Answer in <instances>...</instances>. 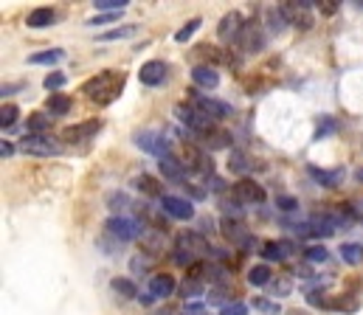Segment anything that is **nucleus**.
<instances>
[{"mask_svg": "<svg viewBox=\"0 0 363 315\" xmlns=\"http://www.w3.org/2000/svg\"><path fill=\"white\" fill-rule=\"evenodd\" d=\"M124 82H127V76L121 71H101V74H96L93 79H88L82 85V93L96 105H110L124 91Z\"/></svg>", "mask_w": 363, "mask_h": 315, "instance_id": "obj_1", "label": "nucleus"}, {"mask_svg": "<svg viewBox=\"0 0 363 315\" xmlns=\"http://www.w3.org/2000/svg\"><path fill=\"white\" fill-rule=\"evenodd\" d=\"M206 253H208V239H206V234H200V231H183V234H178L175 251H172V259H175L178 265L191 268L194 259H200V256H206Z\"/></svg>", "mask_w": 363, "mask_h": 315, "instance_id": "obj_2", "label": "nucleus"}, {"mask_svg": "<svg viewBox=\"0 0 363 315\" xmlns=\"http://www.w3.org/2000/svg\"><path fill=\"white\" fill-rule=\"evenodd\" d=\"M175 115L181 118V124H186L191 132H197V135H203V138L217 130V121H214L211 115H206L203 110H197L194 105H178L175 107Z\"/></svg>", "mask_w": 363, "mask_h": 315, "instance_id": "obj_3", "label": "nucleus"}, {"mask_svg": "<svg viewBox=\"0 0 363 315\" xmlns=\"http://www.w3.org/2000/svg\"><path fill=\"white\" fill-rule=\"evenodd\" d=\"M20 149L26 155H37V158H57L62 152V144L54 141L51 135H26L20 141Z\"/></svg>", "mask_w": 363, "mask_h": 315, "instance_id": "obj_4", "label": "nucleus"}, {"mask_svg": "<svg viewBox=\"0 0 363 315\" xmlns=\"http://www.w3.org/2000/svg\"><path fill=\"white\" fill-rule=\"evenodd\" d=\"M104 234L113 236L116 242H133V239H141L144 225H138V222H133L127 217H110L104 222Z\"/></svg>", "mask_w": 363, "mask_h": 315, "instance_id": "obj_5", "label": "nucleus"}, {"mask_svg": "<svg viewBox=\"0 0 363 315\" xmlns=\"http://www.w3.org/2000/svg\"><path fill=\"white\" fill-rule=\"evenodd\" d=\"M135 147H141L144 152L158 155V158L172 155V152H169L172 144L167 141V135H161V132H155V130H141V132H135Z\"/></svg>", "mask_w": 363, "mask_h": 315, "instance_id": "obj_6", "label": "nucleus"}, {"mask_svg": "<svg viewBox=\"0 0 363 315\" xmlns=\"http://www.w3.org/2000/svg\"><path fill=\"white\" fill-rule=\"evenodd\" d=\"M296 234L298 236H313V239H321V236L327 239V236L335 234V225H333V219L327 214H313L301 225H296Z\"/></svg>", "mask_w": 363, "mask_h": 315, "instance_id": "obj_7", "label": "nucleus"}, {"mask_svg": "<svg viewBox=\"0 0 363 315\" xmlns=\"http://www.w3.org/2000/svg\"><path fill=\"white\" fill-rule=\"evenodd\" d=\"M313 6L315 3H307V0H301V3H281V11H284L290 25H296L301 31H310L313 28Z\"/></svg>", "mask_w": 363, "mask_h": 315, "instance_id": "obj_8", "label": "nucleus"}, {"mask_svg": "<svg viewBox=\"0 0 363 315\" xmlns=\"http://www.w3.org/2000/svg\"><path fill=\"white\" fill-rule=\"evenodd\" d=\"M167 76H169V65H167L164 59H150V62H144L141 71H138V79H141V85H147V88L164 85Z\"/></svg>", "mask_w": 363, "mask_h": 315, "instance_id": "obj_9", "label": "nucleus"}, {"mask_svg": "<svg viewBox=\"0 0 363 315\" xmlns=\"http://www.w3.org/2000/svg\"><path fill=\"white\" fill-rule=\"evenodd\" d=\"M183 164H186L189 172H200L206 178H214V161L197 147H186L183 149Z\"/></svg>", "mask_w": 363, "mask_h": 315, "instance_id": "obj_10", "label": "nucleus"}, {"mask_svg": "<svg viewBox=\"0 0 363 315\" xmlns=\"http://www.w3.org/2000/svg\"><path fill=\"white\" fill-rule=\"evenodd\" d=\"M237 45H240L242 54H259V51L265 48V34H262V28H259L257 23H248V25L242 28V34L237 37Z\"/></svg>", "mask_w": 363, "mask_h": 315, "instance_id": "obj_11", "label": "nucleus"}, {"mask_svg": "<svg viewBox=\"0 0 363 315\" xmlns=\"http://www.w3.org/2000/svg\"><path fill=\"white\" fill-rule=\"evenodd\" d=\"M220 228H223L225 239H231L237 248H251V245H254V236H251V231L242 225V219H231V217H225Z\"/></svg>", "mask_w": 363, "mask_h": 315, "instance_id": "obj_12", "label": "nucleus"}, {"mask_svg": "<svg viewBox=\"0 0 363 315\" xmlns=\"http://www.w3.org/2000/svg\"><path fill=\"white\" fill-rule=\"evenodd\" d=\"M234 195L242 200V206H259V203H265V189L257 183V181H248V178H242L237 186H234Z\"/></svg>", "mask_w": 363, "mask_h": 315, "instance_id": "obj_13", "label": "nucleus"}, {"mask_svg": "<svg viewBox=\"0 0 363 315\" xmlns=\"http://www.w3.org/2000/svg\"><path fill=\"white\" fill-rule=\"evenodd\" d=\"M161 211L167 217H172V219H191L194 217V206L189 200H183V197H175V195H167L161 200Z\"/></svg>", "mask_w": 363, "mask_h": 315, "instance_id": "obj_14", "label": "nucleus"}, {"mask_svg": "<svg viewBox=\"0 0 363 315\" xmlns=\"http://www.w3.org/2000/svg\"><path fill=\"white\" fill-rule=\"evenodd\" d=\"M242 28H245V23H242V14L240 11H228L223 20H220V28H217V37L220 40H225V42H237V37L242 34Z\"/></svg>", "mask_w": 363, "mask_h": 315, "instance_id": "obj_15", "label": "nucleus"}, {"mask_svg": "<svg viewBox=\"0 0 363 315\" xmlns=\"http://www.w3.org/2000/svg\"><path fill=\"white\" fill-rule=\"evenodd\" d=\"M101 130V121L99 118H91V121H82V124H74V127H65L62 130V141H88L96 132Z\"/></svg>", "mask_w": 363, "mask_h": 315, "instance_id": "obj_16", "label": "nucleus"}, {"mask_svg": "<svg viewBox=\"0 0 363 315\" xmlns=\"http://www.w3.org/2000/svg\"><path fill=\"white\" fill-rule=\"evenodd\" d=\"M158 169H161V175H164L167 181H175V183H186V175H189V169H186V164H183L181 158H175V155L158 158Z\"/></svg>", "mask_w": 363, "mask_h": 315, "instance_id": "obj_17", "label": "nucleus"}, {"mask_svg": "<svg viewBox=\"0 0 363 315\" xmlns=\"http://www.w3.org/2000/svg\"><path fill=\"white\" fill-rule=\"evenodd\" d=\"M189 96H194V107L203 110V113L211 115V118H225V115H231V105H225V102H220V99L197 96V93H189Z\"/></svg>", "mask_w": 363, "mask_h": 315, "instance_id": "obj_18", "label": "nucleus"}, {"mask_svg": "<svg viewBox=\"0 0 363 315\" xmlns=\"http://www.w3.org/2000/svg\"><path fill=\"white\" fill-rule=\"evenodd\" d=\"M164 242H167V231L144 228V234H141V251H144V253H150V256L164 253Z\"/></svg>", "mask_w": 363, "mask_h": 315, "instance_id": "obj_19", "label": "nucleus"}, {"mask_svg": "<svg viewBox=\"0 0 363 315\" xmlns=\"http://www.w3.org/2000/svg\"><path fill=\"white\" fill-rule=\"evenodd\" d=\"M290 253H296V242H290V239H279V242H265L262 245V256L268 259V262H281L284 256H290Z\"/></svg>", "mask_w": 363, "mask_h": 315, "instance_id": "obj_20", "label": "nucleus"}, {"mask_svg": "<svg viewBox=\"0 0 363 315\" xmlns=\"http://www.w3.org/2000/svg\"><path fill=\"white\" fill-rule=\"evenodd\" d=\"M191 82H194L197 88H203V91H214V88L220 85V74H217L211 65H197V68L191 71Z\"/></svg>", "mask_w": 363, "mask_h": 315, "instance_id": "obj_21", "label": "nucleus"}, {"mask_svg": "<svg viewBox=\"0 0 363 315\" xmlns=\"http://www.w3.org/2000/svg\"><path fill=\"white\" fill-rule=\"evenodd\" d=\"M307 172H310V178H313L315 183H321L324 189H335V186H341V181L347 178V172H344V169H333V172H327V169L310 166Z\"/></svg>", "mask_w": 363, "mask_h": 315, "instance_id": "obj_22", "label": "nucleus"}, {"mask_svg": "<svg viewBox=\"0 0 363 315\" xmlns=\"http://www.w3.org/2000/svg\"><path fill=\"white\" fill-rule=\"evenodd\" d=\"M175 276H169V273H158V276H150V293L155 296V299H169L172 293H175Z\"/></svg>", "mask_w": 363, "mask_h": 315, "instance_id": "obj_23", "label": "nucleus"}, {"mask_svg": "<svg viewBox=\"0 0 363 315\" xmlns=\"http://www.w3.org/2000/svg\"><path fill=\"white\" fill-rule=\"evenodd\" d=\"M133 186H135L141 195H147V197H158V200L167 197L164 189H161V183H158L155 178H150V175H138V178H133Z\"/></svg>", "mask_w": 363, "mask_h": 315, "instance_id": "obj_24", "label": "nucleus"}, {"mask_svg": "<svg viewBox=\"0 0 363 315\" xmlns=\"http://www.w3.org/2000/svg\"><path fill=\"white\" fill-rule=\"evenodd\" d=\"M110 287H113V293H116L118 299H124V302L138 299V287H135V282H133V279L118 276V279H113V282H110Z\"/></svg>", "mask_w": 363, "mask_h": 315, "instance_id": "obj_25", "label": "nucleus"}, {"mask_svg": "<svg viewBox=\"0 0 363 315\" xmlns=\"http://www.w3.org/2000/svg\"><path fill=\"white\" fill-rule=\"evenodd\" d=\"M265 23H268V31L271 34H281L290 23H287V17H284V11H281V6H271L268 11H265Z\"/></svg>", "mask_w": 363, "mask_h": 315, "instance_id": "obj_26", "label": "nucleus"}, {"mask_svg": "<svg viewBox=\"0 0 363 315\" xmlns=\"http://www.w3.org/2000/svg\"><path fill=\"white\" fill-rule=\"evenodd\" d=\"M217 203H220V209L225 211V217H231V219H242L245 211H242V200H240L237 195H228V192H225V195H220Z\"/></svg>", "mask_w": 363, "mask_h": 315, "instance_id": "obj_27", "label": "nucleus"}, {"mask_svg": "<svg viewBox=\"0 0 363 315\" xmlns=\"http://www.w3.org/2000/svg\"><path fill=\"white\" fill-rule=\"evenodd\" d=\"M54 23V8L51 6H40L28 14V28H45Z\"/></svg>", "mask_w": 363, "mask_h": 315, "instance_id": "obj_28", "label": "nucleus"}, {"mask_svg": "<svg viewBox=\"0 0 363 315\" xmlns=\"http://www.w3.org/2000/svg\"><path fill=\"white\" fill-rule=\"evenodd\" d=\"M62 59H65V51H60V48L40 51V54H31V57H28L31 65H57V62H62Z\"/></svg>", "mask_w": 363, "mask_h": 315, "instance_id": "obj_29", "label": "nucleus"}, {"mask_svg": "<svg viewBox=\"0 0 363 315\" xmlns=\"http://www.w3.org/2000/svg\"><path fill=\"white\" fill-rule=\"evenodd\" d=\"M208 282L214 285V287H231V270L228 268H223V265H208Z\"/></svg>", "mask_w": 363, "mask_h": 315, "instance_id": "obj_30", "label": "nucleus"}, {"mask_svg": "<svg viewBox=\"0 0 363 315\" xmlns=\"http://www.w3.org/2000/svg\"><path fill=\"white\" fill-rule=\"evenodd\" d=\"M271 268L268 265H254L251 270H248V285H254V287H265V285H271Z\"/></svg>", "mask_w": 363, "mask_h": 315, "instance_id": "obj_31", "label": "nucleus"}, {"mask_svg": "<svg viewBox=\"0 0 363 315\" xmlns=\"http://www.w3.org/2000/svg\"><path fill=\"white\" fill-rule=\"evenodd\" d=\"M45 110L51 115H65L71 110V96H62V93H51L48 102H45Z\"/></svg>", "mask_w": 363, "mask_h": 315, "instance_id": "obj_32", "label": "nucleus"}, {"mask_svg": "<svg viewBox=\"0 0 363 315\" xmlns=\"http://www.w3.org/2000/svg\"><path fill=\"white\" fill-rule=\"evenodd\" d=\"M338 253L347 265H361L363 262V245H358V242H344Z\"/></svg>", "mask_w": 363, "mask_h": 315, "instance_id": "obj_33", "label": "nucleus"}, {"mask_svg": "<svg viewBox=\"0 0 363 315\" xmlns=\"http://www.w3.org/2000/svg\"><path fill=\"white\" fill-rule=\"evenodd\" d=\"M48 127H51V118L45 113H31L28 115V135H45Z\"/></svg>", "mask_w": 363, "mask_h": 315, "instance_id": "obj_34", "label": "nucleus"}, {"mask_svg": "<svg viewBox=\"0 0 363 315\" xmlns=\"http://www.w3.org/2000/svg\"><path fill=\"white\" fill-rule=\"evenodd\" d=\"M203 290H206V282H203V279H191V276L183 279V285H181L183 299H197V296H203Z\"/></svg>", "mask_w": 363, "mask_h": 315, "instance_id": "obj_35", "label": "nucleus"}, {"mask_svg": "<svg viewBox=\"0 0 363 315\" xmlns=\"http://www.w3.org/2000/svg\"><path fill=\"white\" fill-rule=\"evenodd\" d=\"M107 209L113 211V217H121V211L130 209V197L124 192H110L107 195Z\"/></svg>", "mask_w": 363, "mask_h": 315, "instance_id": "obj_36", "label": "nucleus"}, {"mask_svg": "<svg viewBox=\"0 0 363 315\" xmlns=\"http://www.w3.org/2000/svg\"><path fill=\"white\" fill-rule=\"evenodd\" d=\"M231 144V132L228 130H214L211 135H206V147L208 149H225Z\"/></svg>", "mask_w": 363, "mask_h": 315, "instance_id": "obj_37", "label": "nucleus"}, {"mask_svg": "<svg viewBox=\"0 0 363 315\" xmlns=\"http://www.w3.org/2000/svg\"><path fill=\"white\" fill-rule=\"evenodd\" d=\"M248 166H251V164H248V155H245V152H240V149H234V152H231V158H228V169H231L234 175H245V172H248Z\"/></svg>", "mask_w": 363, "mask_h": 315, "instance_id": "obj_38", "label": "nucleus"}, {"mask_svg": "<svg viewBox=\"0 0 363 315\" xmlns=\"http://www.w3.org/2000/svg\"><path fill=\"white\" fill-rule=\"evenodd\" d=\"M93 6L99 8V11H110V14H121L127 6H130V0H93Z\"/></svg>", "mask_w": 363, "mask_h": 315, "instance_id": "obj_39", "label": "nucleus"}, {"mask_svg": "<svg viewBox=\"0 0 363 315\" xmlns=\"http://www.w3.org/2000/svg\"><path fill=\"white\" fill-rule=\"evenodd\" d=\"M17 115H20L17 105H3L0 107V127H3V130L14 127V124H17Z\"/></svg>", "mask_w": 363, "mask_h": 315, "instance_id": "obj_40", "label": "nucleus"}, {"mask_svg": "<svg viewBox=\"0 0 363 315\" xmlns=\"http://www.w3.org/2000/svg\"><path fill=\"white\" fill-rule=\"evenodd\" d=\"M135 34V25H121V28H113V31H104L99 34L101 42H110V40H124V37H133Z\"/></svg>", "mask_w": 363, "mask_h": 315, "instance_id": "obj_41", "label": "nucleus"}, {"mask_svg": "<svg viewBox=\"0 0 363 315\" xmlns=\"http://www.w3.org/2000/svg\"><path fill=\"white\" fill-rule=\"evenodd\" d=\"M338 130V121L333 118V115H324L321 121H318V130H315V141H321V138H327V135H333Z\"/></svg>", "mask_w": 363, "mask_h": 315, "instance_id": "obj_42", "label": "nucleus"}, {"mask_svg": "<svg viewBox=\"0 0 363 315\" xmlns=\"http://www.w3.org/2000/svg\"><path fill=\"white\" fill-rule=\"evenodd\" d=\"M254 310H259V313H265V315H279V313H281L279 302H273V299H265V296L254 299Z\"/></svg>", "mask_w": 363, "mask_h": 315, "instance_id": "obj_43", "label": "nucleus"}, {"mask_svg": "<svg viewBox=\"0 0 363 315\" xmlns=\"http://www.w3.org/2000/svg\"><path fill=\"white\" fill-rule=\"evenodd\" d=\"M65 82H68V76H65V74L51 71V74L45 76V82H43V85H45V91H51V93H54V91H60V88H65Z\"/></svg>", "mask_w": 363, "mask_h": 315, "instance_id": "obj_44", "label": "nucleus"}, {"mask_svg": "<svg viewBox=\"0 0 363 315\" xmlns=\"http://www.w3.org/2000/svg\"><path fill=\"white\" fill-rule=\"evenodd\" d=\"M228 296H231V287H211L208 302H211V304H223V307H225V304H231V302H228Z\"/></svg>", "mask_w": 363, "mask_h": 315, "instance_id": "obj_45", "label": "nucleus"}, {"mask_svg": "<svg viewBox=\"0 0 363 315\" xmlns=\"http://www.w3.org/2000/svg\"><path fill=\"white\" fill-rule=\"evenodd\" d=\"M304 253H307L310 262H327V256H330V251H327L324 245H310Z\"/></svg>", "mask_w": 363, "mask_h": 315, "instance_id": "obj_46", "label": "nucleus"}, {"mask_svg": "<svg viewBox=\"0 0 363 315\" xmlns=\"http://www.w3.org/2000/svg\"><path fill=\"white\" fill-rule=\"evenodd\" d=\"M276 209H281V211H287V214H293V211H298L301 206H298V200H296V197L279 195V197H276Z\"/></svg>", "mask_w": 363, "mask_h": 315, "instance_id": "obj_47", "label": "nucleus"}, {"mask_svg": "<svg viewBox=\"0 0 363 315\" xmlns=\"http://www.w3.org/2000/svg\"><path fill=\"white\" fill-rule=\"evenodd\" d=\"M197 28H200V20H197V17H194V20H189V23H186V25H183L181 31H178V34H175V40H178V42H186V40H189V37H191V34H194V31H197Z\"/></svg>", "mask_w": 363, "mask_h": 315, "instance_id": "obj_48", "label": "nucleus"}, {"mask_svg": "<svg viewBox=\"0 0 363 315\" xmlns=\"http://www.w3.org/2000/svg\"><path fill=\"white\" fill-rule=\"evenodd\" d=\"M181 315H211V310H208L203 302H189L181 310Z\"/></svg>", "mask_w": 363, "mask_h": 315, "instance_id": "obj_49", "label": "nucleus"}, {"mask_svg": "<svg viewBox=\"0 0 363 315\" xmlns=\"http://www.w3.org/2000/svg\"><path fill=\"white\" fill-rule=\"evenodd\" d=\"M220 315H248V307L242 302H231V304L220 307Z\"/></svg>", "mask_w": 363, "mask_h": 315, "instance_id": "obj_50", "label": "nucleus"}, {"mask_svg": "<svg viewBox=\"0 0 363 315\" xmlns=\"http://www.w3.org/2000/svg\"><path fill=\"white\" fill-rule=\"evenodd\" d=\"M150 265H152V259H144V256H135V259L130 262L133 273H138V270H141V273H147V270H150Z\"/></svg>", "mask_w": 363, "mask_h": 315, "instance_id": "obj_51", "label": "nucleus"}, {"mask_svg": "<svg viewBox=\"0 0 363 315\" xmlns=\"http://www.w3.org/2000/svg\"><path fill=\"white\" fill-rule=\"evenodd\" d=\"M318 6H321L324 14H335V11H338V3H335V0H324V3H318Z\"/></svg>", "mask_w": 363, "mask_h": 315, "instance_id": "obj_52", "label": "nucleus"}, {"mask_svg": "<svg viewBox=\"0 0 363 315\" xmlns=\"http://www.w3.org/2000/svg\"><path fill=\"white\" fill-rule=\"evenodd\" d=\"M0 155H3V158H11V155H14V147H11L9 141H3V144H0Z\"/></svg>", "mask_w": 363, "mask_h": 315, "instance_id": "obj_53", "label": "nucleus"}, {"mask_svg": "<svg viewBox=\"0 0 363 315\" xmlns=\"http://www.w3.org/2000/svg\"><path fill=\"white\" fill-rule=\"evenodd\" d=\"M200 225H203L206 231H211V228H214V219H211V217H200Z\"/></svg>", "mask_w": 363, "mask_h": 315, "instance_id": "obj_54", "label": "nucleus"}, {"mask_svg": "<svg viewBox=\"0 0 363 315\" xmlns=\"http://www.w3.org/2000/svg\"><path fill=\"white\" fill-rule=\"evenodd\" d=\"M152 299H155V296H152V293H147V296H141V299H138V302H141V304H147V307H150V304H152Z\"/></svg>", "mask_w": 363, "mask_h": 315, "instance_id": "obj_55", "label": "nucleus"}, {"mask_svg": "<svg viewBox=\"0 0 363 315\" xmlns=\"http://www.w3.org/2000/svg\"><path fill=\"white\" fill-rule=\"evenodd\" d=\"M355 181H358V183H363V166L358 169V172H355Z\"/></svg>", "mask_w": 363, "mask_h": 315, "instance_id": "obj_56", "label": "nucleus"}, {"mask_svg": "<svg viewBox=\"0 0 363 315\" xmlns=\"http://www.w3.org/2000/svg\"><path fill=\"white\" fill-rule=\"evenodd\" d=\"M287 315H307V313H304V310H290Z\"/></svg>", "mask_w": 363, "mask_h": 315, "instance_id": "obj_57", "label": "nucleus"}, {"mask_svg": "<svg viewBox=\"0 0 363 315\" xmlns=\"http://www.w3.org/2000/svg\"><path fill=\"white\" fill-rule=\"evenodd\" d=\"M167 315H172V313H167Z\"/></svg>", "mask_w": 363, "mask_h": 315, "instance_id": "obj_58", "label": "nucleus"}, {"mask_svg": "<svg viewBox=\"0 0 363 315\" xmlns=\"http://www.w3.org/2000/svg\"><path fill=\"white\" fill-rule=\"evenodd\" d=\"M361 219H363V214H361Z\"/></svg>", "mask_w": 363, "mask_h": 315, "instance_id": "obj_59", "label": "nucleus"}]
</instances>
